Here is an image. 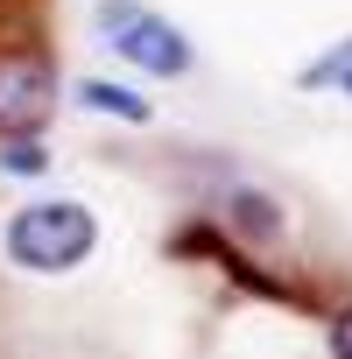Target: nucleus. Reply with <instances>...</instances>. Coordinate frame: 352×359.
Here are the masks:
<instances>
[{
  "label": "nucleus",
  "instance_id": "8",
  "mask_svg": "<svg viewBox=\"0 0 352 359\" xmlns=\"http://www.w3.org/2000/svg\"><path fill=\"white\" fill-rule=\"evenodd\" d=\"M331 359H352V310L331 317Z\"/></svg>",
  "mask_w": 352,
  "mask_h": 359
},
{
  "label": "nucleus",
  "instance_id": "6",
  "mask_svg": "<svg viewBox=\"0 0 352 359\" xmlns=\"http://www.w3.org/2000/svg\"><path fill=\"white\" fill-rule=\"evenodd\" d=\"M296 85H310V92H345V99H352V36L331 43L324 57H310V64L296 71Z\"/></svg>",
  "mask_w": 352,
  "mask_h": 359
},
{
  "label": "nucleus",
  "instance_id": "1",
  "mask_svg": "<svg viewBox=\"0 0 352 359\" xmlns=\"http://www.w3.org/2000/svg\"><path fill=\"white\" fill-rule=\"evenodd\" d=\"M0 247H8V261L22 275H71L78 261H92L99 247V219L78 205V198H36L8 219V233H0Z\"/></svg>",
  "mask_w": 352,
  "mask_h": 359
},
{
  "label": "nucleus",
  "instance_id": "3",
  "mask_svg": "<svg viewBox=\"0 0 352 359\" xmlns=\"http://www.w3.org/2000/svg\"><path fill=\"white\" fill-rule=\"evenodd\" d=\"M57 106V71L43 57H0V134H36Z\"/></svg>",
  "mask_w": 352,
  "mask_h": 359
},
{
  "label": "nucleus",
  "instance_id": "5",
  "mask_svg": "<svg viewBox=\"0 0 352 359\" xmlns=\"http://www.w3.org/2000/svg\"><path fill=\"white\" fill-rule=\"evenodd\" d=\"M226 219L240 226V240H282V212H275V198H261V191H233V198H226Z\"/></svg>",
  "mask_w": 352,
  "mask_h": 359
},
{
  "label": "nucleus",
  "instance_id": "4",
  "mask_svg": "<svg viewBox=\"0 0 352 359\" xmlns=\"http://www.w3.org/2000/svg\"><path fill=\"white\" fill-rule=\"evenodd\" d=\"M78 106H85V113H106V120H127V127H148V113H155V106H148L141 92H127L120 78H85V85H78Z\"/></svg>",
  "mask_w": 352,
  "mask_h": 359
},
{
  "label": "nucleus",
  "instance_id": "2",
  "mask_svg": "<svg viewBox=\"0 0 352 359\" xmlns=\"http://www.w3.org/2000/svg\"><path fill=\"white\" fill-rule=\"evenodd\" d=\"M99 36L113 43V57H127V64L148 71V78H184V71L198 64L191 36L176 29L169 15L141 8V0H99Z\"/></svg>",
  "mask_w": 352,
  "mask_h": 359
},
{
  "label": "nucleus",
  "instance_id": "7",
  "mask_svg": "<svg viewBox=\"0 0 352 359\" xmlns=\"http://www.w3.org/2000/svg\"><path fill=\"white\" fill-rule=\"evenodd\" d=\"M0 169H8V176H43V169H50V148L29 141V134H8V148H0Z\"/></svg>",
  "mask_w": 352,
  "mask_h": 359
}]
</instances>
